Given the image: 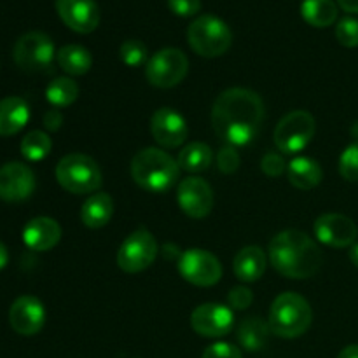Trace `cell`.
Listing matches in <instances>:
<instances>
[{
	"instance_id": "cell-12",
	"label": "cell",
	"mask_w": 358,
	"mask_h": 358,
	"mask_svg": "<svg viewBox=\"0 0 358 358\" xmlns=\"http://www.w3.org/2000/svg\"><path fill=\"white\" fill-rule=\"evenodd\" d=\"M315 236L327 247L346 248L357 243L358 227L350 217L341 213H325L315 222Z\"/></svg>"
},
{
	"instance_id": "cell-31",
	"label": "cell",
	"mask_w": 358,
	"mask_h": 358,
	"mask_svg": "<svg viewBox=\"0 0 358 358\" xmlns=\"http://www.w3.org/2000/svg\"><path fill=\"white\" fill-rule=\"evenodd\" d=\"M339 173L345 180L358 182V140L343 150L339 157Z\"/></svg>"
},
{
	"instance_id": "cell-39",
	"label": "cell",
	"mask_w": 358,
	"mask_h": 358,
	"mask_svg": "<svg viewBox=\"0 0 358 358\" xmlns=\"http://www.w3.org/2000/svg\"><path fill=\"white\" fill-rule=\"evenodd\" d=\"M338 6L346 13L358 14V0H338Z\"/></svg>"
},
{
	"instance_id": "cell-37",
	"label": "cell",
	"mask_w": 358,
	"mask_h": 358,
	"mask_svg": "<svg viewBox=\"0 0 358 358\" xmlns=\"http://www.w3.org/2000/svg\"><path fill=\"white\" fill-rule=\"evenodd\" d=\"M261 168L268 177H278V175H282L287 170V163L280 154L269 152L262 157Z\"/></svg>"
},
{
	"instance_id": "cell-27",
	"label": "cell",
	"mask_w": 358,
	"mask_h": 358,
	"mask_svg": "<svg viewBox=\"0 0 358 358\" xmlns=\"http://www.w3.org/2000/svg\"><path fill=\"white\" fill-rule=\"evenodd\" d=\"M212 161V149L206 143L192 142L180 150L177 163L180 170L189 171V173H201V171L208 170Z\"/></svg>"
},
{
	"instance_id": "cell-13",
	"label": "cell",
	"mask_w": 358,
	"mask_h": 358,
	"mask_svg": "<svg viewBox=\"0 0 358 358\" xmlns=\"http://www.w3.org/2000/svg\"><path fill=\"white\" fill-rule=\"evenodd\" d=\"M178 206L191 219H205L213 208V191L208 182L199 177H187L178 184Z\"/></svg>"
},
{
	"instance_id": "cell-18",
	"label": "cell",
	"mask_w": 358,
	"mask_h": 358,
	"mask_svg": "<svg viewBox=\"0 0 358 358\" xmlns=\"http://www.w3.org/2000/svg\"><path fill=\"white\" fill-rule=\"evenodd\" d=\"M9 324L20 336H35L45 324L44 304L34 296H21L9 310Z\"/></svg>"
},
{
	"instance_id": "cell-11",
	"label": "cell",
	"mask_w": 358,
	"mask_h": 358,
	"mask_svg": "<svg viewBox=\"0 0 358 358\" xmlns=\"http://www.w3.org/2000/svg\"><path fill=\"white\" fill-rule=\"evenodd\" d=\"M178 271L185 282L196 287H212L222 278L219 259L201 248H189L180 255Z\"/></svg>"
},
{
	"instance_id": "cell-38",
	"label": "cell",
	"mask_w": 358,
	"mask_h": 358,
	"mask_svg": "<svg viewBox=\"0 0 358 358\" xmlns=\"http://www.w3.org/2000/svg\"><path fill=\"white\" fill-rule=\"evenodd\" d=\"M63 124V115L62 112L56 110V108H51L44 114V126L49 131H58L59 126Z\"/></svg>"
},
{
	"instance_id": "cell-41",
	"label": "cell",
	"mask_w": 358,
	"mask_h": 358,
	"mask_svg": "<svg viewBox=\"0 0 358 358\" xmlns=\"http://www.w3.org/2000/svg\"><path fill=\"white\" fill-rule=\"evenodd\" d=\"M9 262V254H7V248L6 245L0 243V269H3Z\"/></svg>"
},
{
	"instance_id": "cell-42",
	"label": "cell",
	"mask_w": 358,
	"mask_h": 358,
	"mask_svg": "<svg viewBox=\"0 0 358 358\" xmlns=\"http://www.w3.org/2000/svg\"><path fill=\"white\" fill-rule=\"evenodd\" d=\"M350 261H352V264L355 268H358V243H353L350 247Z\"/></svg>"
},
{
	"instance_id": "cell-17",
	"label": "cell",
	"mask_w": 358,
	"mask_h": 358,
	"mask_svg": "<svg viewBox=\"0 0 358 358\" xmlns=\"http://www.w3.org/2000/svg\"><path fill=\"white\" fill-rule=\"evenodd\" d=\"M56 13L77 34H91L100 23V9L94 0H56Z\"/></svg>"
},
{
	"instance_id": "cell-8",
	"label": "cell",
	"mask_w": 358,
	"mask_h": 358,
	"mask_svg": "<svg viewBox=\"0 0 358 358\" xmlns=\"http://www.w3.org/2000/svg\"><path fill=\"white\" fill-rule=\"evenodd\" d=\"M189 72V59L177 48L157 51L145 65V77L152 86L170 90L180 84Z\"/></svg>"
},
{
	"instance_id": "cell-24",
	"label": "cell",
	"mask_w": 358,
	"mask_h": 358,
	"mask_svg": "<svg viewBox=\"0 0 358 358\" xmlns=\"http://www.w3.org/2000/svg\"><path fill=\"white\" fill-rule=\"evenodd\" d=\"M271 329L269 324L262 322L261 318H245L240 325H238V343H240L241 348H245L247 352H261L266 345H268V339L271 336Z\"/></svg>"
},
{
	"instance_id": "cell-20",
	"label": "cell",
	"mask_w": 358,
	"mask_h": 358,
	"mask_svg": "<svg viewBox=\"0 0 358 358\" xmlns=\"http://www.w3.org/2000/svg\"><path fill=\"white\" fill-rule=\"evenodd\" d=\"M30 107L20 96H7L0 100V136H13L27 126Z\"/></svg>"
},
{
	"instance_id": "cell-30",
	"label": "cell",
	"mask_w": 358,
	"mask_h": 358,
	"mask_svg": "<svg viewBox=\"0 0 358 358\" xmlns=\"http://www.w3.org/2000/svg\"><path fill=\"white\" fill-rule=\"evenodd\" d=\"M119 56H121V62L128 66H140L149 62L147 45L142 41H136V38H129V41L122 42L121 48H119Z\"/></svg>"
},
{
	"instance_id": "cell-19",
	"label": "cell",
	"mask_w": 358,
	"mask_h": 358,
	"mask_svg": "<svg viewBox=\"0 0 358 358\" xmlns=\"http://www.w3.org/2000/svg\"><path fill=\"white\" fill-rule=\"evenodd\" d=\"M62 240V227L51 217H35L24 226L23 241L30 250L48 252Z\"/></svg>"
},
{
	"instance_id": "cell-15",
	"label": "cell",
	"mask_w": 358,
	"mask_h": 358,
	"mask_svg": "<svg viewBox=\"0 0 358 358\" xmlns=\"http://www.w3.org/2000/svg\"><path fill=\"white\" fill-rule=\"evenodd\" d=\"M191 325L203 338H222L234 327L233 310L215 303L201 304L192 311Z\"/></svg>"
},
{
	"instance_id": "cell-34",
	"label": "cell",
	"mask_w": 358,
	"mask_h": 358,
	"mask_svg": "<svg viewBox=\"0 0 358 358\" xmlns=\"http://www.w3.org/2000/svg\"><path fill=\"white\" fill-rule=\"evenodd\" d=\"M252 301H254L252 290L247 289V287H243V285L231 289L229 296H227V303H229V306L236 311L247 310V308L252 304Z\"/></svg>"
},
{
	"instance_id": "cell-23",
	"label": "cell",
	"mask_w": 358,
	"mask_h": 358,
	"mask_svg": "<svg viewBox=\"0 0 358 358\" xmlns=\"http://www.w3.org/2000/svg\"><path fill=\"white\" fill-rule=\"evenodd\" d=\"M287 175H289V182L294 187L310 191L320 184L324 171L315 159L299 156L287 164Z\"/></svg>"
},
{
	"instance_id": "cell-2",
	"label": "cell",
	"mask_w": 358,
	"mask_h": 358,
	"mask_svg": "<svg viewBox=\"0 0 358 358\" xmlns=\"http://www.w3.org/2000/svg\"><path fill=\"white\" fill-rule=\"evenodd\" d=\"M268 252L273 268L285 278H311L322 266L320 247L299 229H287L276 234Z\"/></svg>"
},
{
	"instance_id": "cell-10",
	"label": "cell",
	"mask_w": 358,
	"mask_h": 358,
	"mask_svg": "<svg viewBox=\"0 0 358 358\" xmlns=\"http://www.w3.org/2000/svg\"><path fill=\"white\" fill-rule=\"evenodd\" d=\"M157 255V241L152 233L140 227L133 231L117 252V266L124 273H140L149 268Z\"/></svg>"
},
{
	"instance_id": "cell-14",
	"label": "cell",
	"mask_w": 358,
	"mask_h": 358,
	"mask_svg": "<svg viewBox=\"0 0 358 358\" xmlns=\"http://www.w3.org/2000/svg\"><path fill=\"white\" fill-rule=\"evenodd\" d=\"M150 133L154 140L164 149H177L187 140L189 128L184 115L175 108H157L150 117Z\"/></svg>"
},
{
	"instance_id": "cell-32",
	"label": "cell",
	"mask_w": 358,
	"mask_h": 358,
	"mask_svg": "<svg viewBox=\"0 0 358 358\" xmlns=\"http://www.w3.org/2000/svg\"><path fill=\"white\" fill-rule=\"evenodd\" d=\"M336 38L345 48H357L358 45V20L346 16L338 21L336 27Z\"/></svg>"
},
{
	"instance_id": "cell-5",
	"label": "cell",
	"mask_w": 358,
	"mask_h": 358,
	"mask_svg": "<svg viewBox=\"0 0 358 358\" xmlns=\"http://www.w3.org/2000/svg\"><path fill=\"white\" fill-rule=\"evenodd\" d=\"M187 42L196 55L203 58H217L229 51L233 34L226 21L213 14H205L189 24Z\"/></svg>"
},
{
	"instance_id": "cell-40",
	"label": "cell",
	"mask_w": 358,
	"mask_h": 358,
	"mask_svg": "<svg viewBox=\"0 0 358 358\" xmlns=\"http://www.w3.org/2000/svg\"><path fill=\"white\" fill-rule=\"evenodd\" d=\"M338 358H358V345H350L343 348Z\"/></svg>"
},
{
	"instance_id": "cell-4",
	"label": "cell",
	"mask_w": 358,
	"mask_h": 358,
	"mask_svg": "<svg viewBox=\"0 0 358 358\" xmlns=\"http://www.w3.org/2000/svg\"><path fill=\"white\" fill-rule=\"evenodd\" d=\"M313 311L310 303L296 292H283L273 301L269 310V329L283 339L301 338L310 329Z\"/></svg>"
},
{
	"instance_id": "cell-22",
	"label": "cell",
	"mask_w": 358,
	"mask_h": 358,
	"mask_svg": "<svg viewBox=\"0 0 358 358\" xmlns=\"http://www.w3.org/2000/svg\"><path fill=\"white\" fill-rule=\"evenodd\" d=\"M112 213H114V201L110 196L107 192H96L84 201L80 208V220L90 229H100L110 222Z\"/></svg>"
},
{
	"instance_id": "cell-21",
	"label": "cell",
	"mask_w": 358,
	"mask_h": 358,
	"mask_svg": "<svg viewBox=\"0 0 358 358\" xmlns=\"http://www.w3.org/2000/svg\"><path fill=\"white\" fill-rule=\"evenodd\" d=\"M266 264H268V259H266L264 250L257 245H250V247L241 248L234 257V275L245 283L257 282L264 275Z\"/></svg>"
},
{
	"instance_id": "cell-3",
	"label": "cell",
	"mask_w": 358,
	"mask_h": 358,
	"mask_svg": "<svg viewBox=\"0 0 358 358\" xmlns=\"http://www.w3.org/2000/svg\"><path fill=\"white\" fill-rule=\"evenodd\" d=\"M180 166L168 152L154 147L140 150L131 161V177L138 187L152 194L168 192L178 182Z\"/></svg>"
},
{
	"instance_id": "cell-29",
	"label": "cell",
	"mask_w": 358,
	"mask_h": 358,
	"mask_svg": "<svg viewBox=\"0 0 358 358\" xmlns=\"http://www.w3.org/2000/svg\"><path fill=\"white\" fill-rule=\"evenodd\" d=\"M52 142L48 133L41 129H34L21 140V154L28 161H42L51 152Z\"/></svg>"
},
{
	"instance_id": "cell-36",
	"label": "cell",
	"mask_w": 358,
	"mask_h": 358,
	"mask_svg": "<svg viewBox=\"0 0 358 358\" xmlns=\"http://www.w3.org/2000/svg\"><path fill=\"white\" fill-rule=\"evenodd\" d=\"M203 358H243L240 350L229 343H215L203 352Z\"/></svg>"
},
{
	"instance_id": "cell-28",
	"label": "cell",
	"mask_w": 358,
	"mask_h": 358,
	"mask_svg": "<svg viewBox=\"0 0 358 358\" xmlns=\"http://www.w3.org/2000/svg\"><path fill=\"white\" fill-rule=\"evenodd\" d=\"M77 96H79V86L70 77H58L45 87V98L55 108L69 107L77 100Z\"/></svg>"
},
{
	"instance_id": "cell-33",
	"label": "cell",
	"mask_w": 358,
	"mask_h": 358,
	"mask_svg": "<svg viewBox=\"0 0 358 358\" xmlns=\"http://www.w3.org/2000/svg\"><path fill=\"white\" fill-rule=\"evenodd\" d=\"M217 166L222 173L231 175L240 168V154L236 152V147L226 145L217 154Z\"/></svg>"
},
{
	"instance_id": "cell-9",
	"label": "cell",
	"mask_w": 358,
	"mask_h": 358,
	"mask_svg": "<svg viewBox=\"0 0 358 358\" xmlns=\"http://www.w3.org/2000/svg\"><path fill=\"white\" fill-rule=\"evenodd\" d=\"M14 62L24 72H42L55 59V44L44 31H28L14 44Z\"/></svg>"
},
{
	"instance_id": "cell-35",
	"label": "cell",
	"mask_w": 358,
	"mask_h": 358,
	"mask_svg": "<svg viewBox=\"0 0 358 358\" xmlns=\"http://www.w3.org/2000/svg\"><path fill=\"white\" fill-rule=\"evenodd\" d=\"M168 7L180 17H191L201 9V0H168Z\"/></svg>"
},
{
	"instance_id": "cell-25",
	"label": "cell",
	"mask_w": 358,
	"mask_h": 358,
	"mask_svg": "<svg viewBox=\"0 0 358 358\" xmlns=\"http://www.w3.org/2000/svg\"><path fill=\"white\" fill-rule=\"evenodd\" d=\"M56 59H58V65L62 66L63 72H66L69 76H84L93 66L91 52L79 44L63 45L56 52Z\"/></svg>"
},
{
	"instance_id": "cell-16",
	"label": "cell",
	"mask_w": 358,
	"mask_h": 358,
	"mask_svg": "<svg viewBox=\"0 0 358 358\" xmlns=\"http://www.w3.org/2000/svg\"><path fill=\"white\" fill-rule=\"evenodd\" d=\"M35 191V175L23 163H7L0 168V199L9 203L24 201Z\"/></svg>"
},
{
	"instance_id": "cell-1",
	"label": "cell",
	"mask_w": 358,
	"mask_h": 358,
	"mask_svg": "<svg viewBox=\"0 0 358 358\" xmlns=\"http://www.w3.org/2000/svg\"><path fill=\"white\" fill-rule=\"evenodd\" d=\"M264 103L255 91L231 87L217 96L212 108V126L227 145H248L261 131Z\"/></svg>"
},
{
	"instance_id": "cell-26",
	"label": "cell",
	"mask_w": 358,
	"mask_h": 358,
	"mask_svg": "<svg viewBox=\"0 0 358 358\" xmlns=\"http://www.w3.org/2000/svg\"><path fill=\"white\" fill-rule=\"evenodd\" d=\"M301 16L315 28H327L338 20V3L334 0H303Z\"/></svg>"
},
{
	"instance_id": "cell-7",
	"label": "cell",
	"mask_w": 358,
	"mask_h": 358,
	"mask_svg": "<svg viewBox=\"0 0 358 358\" xmlns=\"http://www.w3.org/2000/svg\"><path fill=\"white\" fill-rule=\"evenodd\" d=\"M317 131L315 117L306 110H292L283 115L275 128L276 147L283 154H297L306 149Z\"/></svg>"
},
{
	"instance_id": "cell-6",
	"label": "cell",
	"mask_w": 358,
	"mask_h": 358,
	"mask_svg": "<svg viewBox=\"0 0 358 358\" xmlns=\"http://www.w3.org/2000/svg\"><path fill=\"white\" fill-rule=\"evenodd\" d=\"M56 180L72 194H90L101 187V171L93 157L73 152L62 157L56 166Z\"/></svg>"
}]
</instances>
